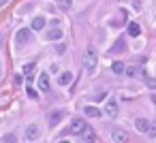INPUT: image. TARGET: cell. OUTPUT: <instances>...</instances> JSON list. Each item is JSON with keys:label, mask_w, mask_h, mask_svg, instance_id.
<instances>
[{"label": "cell", "mask_w": 156, "mask_h": 143, "mask_svg": "<svg viewBox=\"0 0 156 143\" xmlns=\"http://www.w3.org/2000/svg\"><path fill=\"white\" fill-rule=\"evenodd\" d=\"M96 64H98V56H96V51L94 49H88L86 51V56H83V66H86V71H94L96 68Z\"/></svg>", "instance_id": "1"}, {"label": "cell", "mask_w": 156, "mask_h": 143, "mask_svg": "<svg viewBox=\"0 0 156 143\" xmlns=\"http://www.w3.org/2000/svg\"><path fill=\"white\" fill-rule=\"evenodd\" d=\"M30 34H32V28H30V30H28V28L17 30V34H15V43H17V45H26V43H30Z\"/></svg>", "instance_id": "2"}, {"label": "cell", "mask_w": 156, "mask_h": 143, "mask_svg": "<svg viewBox=\"0 0 156 143\" xmlns=\"http://www.w3.org/2000/svg\"><path fill=\"white\" fill-rule=\"evenodd\" d=\"M111 139H113V143H128V132L126 130H122V128H113L111 130Z\"/></svg>", "instance_id": "3"}, {"label": "cell", "mask_w": 156, "mask_h": 143, "mask_svg": "<svg viewBox=\"0 0 156 143\" xmlns=\"http://www.w3.org/2000/svg\"><path fill=\"white\" fill-rule=\"evenodd\" d=\"M118 111H120V107H118V100H107V105H105V115L107 117H118Z\"/></svg>", "instance_id": "4"}, {"label": "cell", "mask_w": 156, "mask_h": 143, "mask_svg": "<svg viewBox=\"0 0 156 143\" xmlns=\"http://www.w3.org/2000/svg\"><path fill=\"white\" fill-rule=\"evenodd\" d=\"M83 128H86V122H83L81 117H75V120L71 122V126H69V132H71V134H79V132H83Z\"/></svg>", "instance_id": "5"}, {"label": "cell", "mask_w": 156, "mask_h": 143, "mask_svg": "<svg viewBox=\"0 0 156 143\" xmlns=\"http://www.w3.org/2000/svg\"><path fill=\"white\" fill-rule=\"evenodd\" d=\"M39 132H41V130H39V126H37V124L26 126V139H28V141H34V139L39 137Z\"/></svg>", "instance_id": "6"}, {"label": "cell", "mask_w": 156, "mask_h": 143, "mask_svg": "<svg viewBox=\"0 0 156 143\" xmlns=\"http://www.w3.org/2000/svg\"><path fill=\"white\" fill-rule=\"evenodd\" d=\"M73 79H75V77H73V73H71V71H66V73H62V75L58 77V83H60V85H71V83H73Z\"/></svg>", "instance_id": "7"}, {"label": "cell", "mask_w": 156, "mask_h": 143, "mask_svg": "<svg viewBox=\"0 0 156 143\" xmlns=\"http://www.w3.org/2000/svg\"><path fill=\"white\" fill-rule=\"evenodd\" d=\"M39 88H41L43 92H49V75H47V73H41V75H39Z\"/></svg>", "instance_id": "8"}, {"label": "cell", "mask_w": 156, "mask_h": 143, "mask_svg": "<svg viewBox=\"0 0 156 143\" xmlns=\"http://www.w3.org/2000/svg\"><path fill=\"white\" fill-rule=\"evenodd\" d=\"M135 126H137L139 132H147V130H150V122H147L145 117H137V120H135Z\"/></svg>", "instance_id": "9"}, {"label": "cell", "mask_w": 156, "mask_h": 143, "mask_svg": "<svg viewBox=\"0 0 156 143\" xmlns=\"http://www.w3.org/2000/svg\"><path fill=\"white\" fill-rule=\"evenodd\" d=\"M141 34V26L137 22H130L128 24V37H139Z\"/></svg>", "instance_id": "10"}, {"label": "cell", "mask_w": 156, "mask_h": 143, "mask_svg": "<svg viewBox=\"0 0 156 143\" xmlns=\"http://www.w3.org/2000/svg\"><path fill=\"white\" fill-rule=\"evenodd\" d=\"M45 39H47V41H60V39H62V30H60V28H54V30L47 32Z\"/></svg>", "instance_id": "11"}, {"label": "cell", "mask_w": 156, "mask_h": 143, "mask_svg": "<svg viewBox=\"0 0 156 143\" xmlns=\"http://www.w3.org/2000/svg\"><path fill=\"white\" fill-rule=\"evenodd\" d=\"M45 24H47L45 17H34V19H32V30H43Z\"/></svg>", "instance_id": "12"}, {"label": "cell", "mask_w": 156, "mask_h": 143, "mask_svg": "<svg viewBox=\"0 0 156 143\" xmlns=\"http://www.w3.org/2000/svg\"><path fill=\"white\" fill-rule=\"evenodd\" d=\"M86 115H88V117H101L103 111L96 109V107H86Z\"/></svg>", "instance_id": "13"}, {"label": "cell", "mask_w": 156, "mask_h": 143, "mask_svg": "<svg viewBox=\"0 0 156 143\" xmlns=\"http://www.w3.org/2000/svg\"><path fill=\"white\" fill-rule=\"evenodd\" d=\"M124 68H126V66H124L122 62H113V64H111V71H113L115 75H122V73H124Z\"/></svg>", "instance_id": "14"}, {"label": "cell", "mask_w": 156, "mask_h": 143, "mask_svg": "<svg viewBox=\"0 0 156 143\" xmlns=\"http://www.w3.org/2000/svg\"><path fill=\"white\" fill-rule=\"evenodd\" d=\"M83 134H86V143H94V132H92V128H90V126H86V128H83Z\"/></svg>", "instance_id": "15"}, {"label": "cell", "mask_w": 156, "mask_h": 143, "mask_svg": "<svg viewBox=\"0 0 156 143\" xmlns=\"http://www.w3.org/2000/svg\"><path fill=\"white\" fill-rule=\"evenodd\" d=\"M124 73H126V75H128V77H137V75H139V73H141V71H139V68H137V66H130V68H124Z\"/></svg>", "instance_id": "16"}, {"label": "cell", "mask_w": 156, "mask_h": 143, "mask_svg": "<svg viewBox=\"0 0 156 143\" xmlns=\"http://www.w3.org/2000/svg\"><path fill=\"white\" fill-rule=\"evenodd\" d=\"M2 143H17V139H15V134H11V132H9V134H5V137H2Z\"/></svg>", "instance_id": "17"}, {"label": "cell", "mask_w": 156, "mask_h": 143, "mask_svg": "<svg viewBox=\"0 0 156 143\" xmlns=\"http://www.w3.org/2000/svg\"><path fill=\"white\" fill-rule=\"evenodd\" d=\"M60 117H62V113H60V111H56V113H51V115H49V122H51V124H58V120H60Z\"/></svg>", "instance_id": "18"}, {"label": "cell", "mask_w": 156, "mask_h": 143, "mask_svg": "<svg viewBox=\"0 0 156 143\" xmlns=\"http://www.w3.org/2000/svg\"><path fill=\"white\" fill-rule=\"evenodd\" d=\"M32 71H34V64H26V66H24V75H26V77H30Z\"/></svg>", "instance_id": "19"}, {"label": "cell", "mask_w": 156, "mask_h": 143, "mask_svg": "<svg viewBox=\"0 0 156 143\" xmlns=\"http://www.w3.org/2000/svg\"><path fill=\"white\" fill-rule=\"evenodd\" d=\"M145 83H147V88H152V90H156V79H152V77H147V79H145Z\"/></svg>", "instance_id": "20"}, {"label": "cell", "mask_w": 156, "mask_h": 143, "mask_svg": "<svg viewBox=\"0 0 156 143\" xmlns=\"http://www.w3.org/2000/svg\"><path fill=\"white\" fill-rule=\"evenodd\" d=\"M26 94H28V96H30V98H34V100H37V98H39V94H37V92H34V90H32V88H28V90H26Z\"/></svg>", "instance_id": "21"}, {"label": "cell", "mask_w": 156, "mask_h": 143, "mask_svg": "<svg viewBox=\"0 0 156 143\" xmlns=\"http://www.w3.org/2000/svg\"><path fill=\"white\" fill-rule=\"evenodd\" d=\"M71 2H73V0H60V7H62V9H69Z\"/></svg>", "instance_id": "22"}, {"label": "cell", "mask_w": 156, "mask_h": 143, "mask_svg": "<svg viewBox=\"0 0 156 143\" xmlns=\"http://www.w3.org/2000/svg\"><path fill=\"white\" fill-rule=\"evenodd\" d=\"M147 132H150V134H152V137H156V124H152V126H150V130H147Z\"/></svg>", "instance_id": "23"}, {"label": "cell", "mask_w": 156, "mask_h": 143, "mask_svg": "<svg viewBox=\"0 0 156 143\" xmlns=\"http://www.w3.org/2000/svg\"><path fill=\"white\" fill-rule=\"evenodd\" d=\"M22 81H24V77H22V75H17V77H15V85H20Z\"/></svg>", "instance_id": "24"}, {"label": "cell", "mask_w": 156, "mask_h": 143, "mask_svg": "<svg viewBox=\"0 0 156 143\" xmlns=\"http://www.w3.org/2000/svg\"><path fill=\"white\" fill-rule=\"evenodd\" d=\"M103 98H107V92H103V94H96V100H103Z\"/></svg>", "instance_id": "25"}, {"label": "cell", "mask_w": 156, "mask_h": 143, "mask_svg": "<svg viewBox=\"0 0 156 143\" xmlns=\"http://www.w3.org/2000/svg\"><path fill=\"white\" fill-rule=\"evenodd\" d=\"M58 143H71V141H66V139H62V141H58Z\"/></svg>", "instance_id": "26"}, {"label": "cell", "mask_w": 156, "mask_h": 143, "mask_svg": "<svg viewBox=\"0 0 156 143\" xmlns=\"http://www.w3.org/2000/svg\"><path fill=\"white\" fill-rule=\"evenodd\" d=\"M5 2H7V0H0V5H5Z\"/></svg>", "instance_id": "27"}]
</instances>
